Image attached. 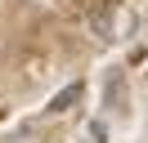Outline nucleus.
Segmentation results:
<instances>
[{
    "mask_svg": "<svg viewBox=\"0 0 148 143\" xmlns=\"http://www.w3.org/2000/svg\"><path fill=\"white\" fill-rule=\"evenodd\" d=\"M85 18H90V27H94V36H99V40H112V22H117V0H90Z\"/></svg>",
    "mask_w": 148,
    "mask_h": 143,
    "instance_id": "obj_1",
    "label": "nucleus"
},
{
    "mask_svg": "<svg viewBox=\"0 0 148 143\" xmlns=\"http://www.w3.org/2000/svg\"><path fill=\"white\" fill-rule=\"evenodd\" d=\"M76 98H81V80H72V85H63V89H58L54 98H49V107H45V112H49V116H58V112H67V107L76 103Z\"/></svg>",
    "mask_w": 148,
    "mask_h": 143,
    "instance_id": "obj_2",
    "label": "nucleus"
},
{
    "mask_svg": "<svg viewBox=\"0 0 148 143\" xmlns=\"http://www.w3.org/2000/svg\"><path fill=\"white\" fill-rule=\"evenodd\" d=\"M108 107H117V116H126L130 107H126V80L121 76H112L108 80Z\"/></svg>",
    "mask_w": 148,
    "mask_h": 143,
    "instance_id": "obj_3",
    "label": "nucleus"
}]
</instances>
